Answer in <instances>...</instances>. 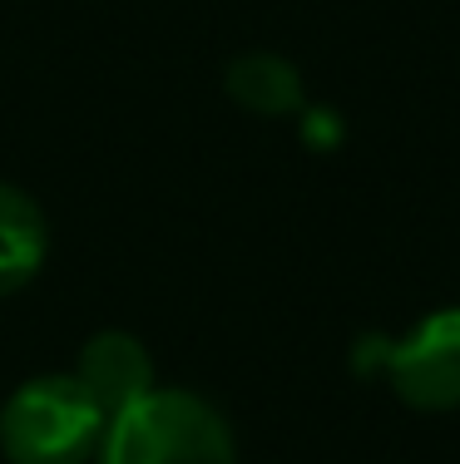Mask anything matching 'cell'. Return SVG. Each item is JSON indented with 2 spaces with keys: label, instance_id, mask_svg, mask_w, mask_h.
<instances>
[{
  "label": "cell",
  "instance_id": "cell-3",
  "mask_svg": "<svg viewBox=\"0 0 460 464\" xmlns=\"http://www.w3.org/2000/svg\"><path fill=\"white\" fill-rule=\"evenodd\" d=\"M361 366L381 371L396 401L411 411H455L460 405V306L431 312L396 341H367Z\"/></svg>",
  "mask_w": 460,
  "mask_h": 464
},
{
  "label": "cell",
  "instance_id": "cell-2",
  "mask_svg": "<svg viewBox=\"0 0 460 464\" xmlns=\"http://www.w3.org/2000/svg\"><path fill=\"white\" fill-rule=\"evenodd\" d=\"M109 420L74 375H35L0 405V455L10 464L100 459Z\"/></svg>",
  "mask_w": 460,
  "mask_h": 464
},
{
  "label": "cell",
  "instance_id": "cell-5",
  "mask_svg": "<svg viewBox=\"0 0 460 464\" xmlns=\"http://www.w3.org/2000/svg\"><path fill=\"white\" fill-rule=\"evenodd\" d=\"M45 262V213L20 188L0 183V296L20 292Z\"/></svg>",
  "mask_w": 460,
  "mask_h": 464
},
{
  "label": "cell",
  "instance_id": "cell-4",
  "mask_svg": "<svg viewBox=\"0 0 460 464\" xmlns=\"http://www.w3.org/2000/svg\"><path fill=\"white\" fill-rule=\"evenodd\" d=\"M70 375L90 391V401L104 411V420L124 415L129 405H139L153 391V361H149L144 341L129 336V331H100V336H90Z\"/></svg>",
  "mask_w": 460,
  "mask_h": 464
},
{
  "label": "cell",
  "instance_id": "cell-6",
  "mask_svg": "<svg viewBox=\"0 0 460 464\" xmlns=\"http://www.w3.org/2000/svg\"><path fill=\"white\" fill-rule=\"evenodd\" d=\"M228 94L248 109V114L278 119L302 109V74L282 54H243L228 70Z\"/></svg>",
  "mask_w": 460,
  "mask_h": 464
},
{
  "label": "cell",
  "instance_id": "cell-1",
  "mask_svg": "<svg viewBox=\"0 0 460 464\" xmlns=\"http://www.w3.org/2000/svg\"><path fill=\"white\" fill-rule=\"evenodd\" d=\"M100 464H238L223 415L193 391H153L109 420Z\"/></svg>",
  "mask_w": 460,
  "mask_h": 464
}]
</instances>
